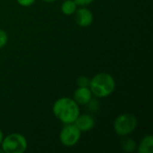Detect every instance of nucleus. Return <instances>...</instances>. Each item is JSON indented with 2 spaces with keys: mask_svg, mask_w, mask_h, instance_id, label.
<instances>
[{
  "mask_svg": "<svg viewBox=\"0 0 153 153\" xmlns=\"http://www.w3.org/2000/svg\"><path fill=\"white\" fill-rule=\"evenodd\" d=\"M55 117L64 125L73 124L80 115L79 105L73 98L62 97L56 100L52 108Z\"/></svg>",
  "mask_w": 153,
  "mask_h": 153,
  "instance_id": "1",
  "label": "nucleus"
},
{
  "mask_svg": "<svg viewBox=\"0 0 153 153\" xmlns=\"http://www.w3.org/2000/svg\"><path fill=\"white\" fill-rule=\"evenodd\" d=\"M89 88L93 96L97 98H107L115 91L116 81L108 73H99L91 79Z\"/></svg>",
  "mask_w": 153,
  "mask_h": 153,
  "instance_id": "2",
  "label": "nucleus"
},
{
  "mask_svg": "<svg viewBox=\"0 0 153 153\" xmlns=\"http://www.w3.org/2000/svg\"><path fill=\"white\" fill-rule=\"evenodd\" d=\"M138 126L137 117L131 113H124L117 117L114 121V131L115 133L122 137L128 136L131 134Z\"/></svg>",
  "mask_w": 153,
  "mask_h": 153,
  "instance_id": "3",
  "label": "nucleus"
},
{
  "mask_svg": "<svg viewBox=\"0 0 153 153\" xmlns=\"http://www.w3.org/2000/svg\"><path fill=\"white\" fill-rule=\"evenodd\" d=\"M0 145L4 153H23L28 148L26 138L18 133H12L4 137Z\"/></svg>",
  "mask_w": 153,
  "mask_h": 153,
  "instance_id": "4",
  "label": "nucleus"
},
{
  "mask_svg": "<svg viewBox=\"0 0 153 153\" xmlns=\"http://www.w3.org/2000/svg\"><path fill=\"white\" fill-rule=\"evenodd\" d=\"M81 136L82 132L74 123L65 124L59 134V140L64 146L73 147L79 143Z\"/></svg>",
  "mask_w": 153,
  "mask_h": 153,
  "instance_id": "5",
  "label": "nucleus"
},
{
  "mask_svg": "<svg viewBox=\"0 0 153 153\" xmlns=\"http://www.w3.org/2000/svg\"><path fill=\"white\" fill-rule=\"evenodd\" d=\"M74 14L75 22L80 27L86 28L91 26L93 22V13L86 6H80V8H77Z\"/></svg>",
  "mask_w": 153,
  "mask_h": 153,
  "instance_id": "6",
  "label": "nucleus"
},
{
  "mask_svg": "<svg viewBox=\"0 0 153 153\" xmlns=\"http://www.w3.org/2000/svg\"><path fill=\"white\" fill-rule=\"evenodd\" d=\"M92 96L89 87H78L74 92L73 99L79 106H83L91 101Z\"/></svg>",
  "mask_w": 153,
  "mask_h": 153,
  "instance_id": "7",
  "label": "nucleus"
},
{
  "mask_svg": "<svg viewBox=\"0 0 153 153\" xmlns=\"http://www.w3.org/2000/svg\"><path fill=\"white\" fill-rule=\"evenodd\" d=\"M74 124L78 127V129L82 133L89 132L95 126V120L91 115H88V114L81 115L80 114Z\"/></svg>",
  "mask_w": 153,
  "mask_h": 153,
  "instance_id": "8",
  "label": "nucleus"
},
{
  "mask_svg": "<svg viewBox=\"0 0 153 153\" xmlns=\"http://www.w3.org/2000/svg\"><path fill=\"white\" fill-rule=\"evenodd\" d=\"M139 153L153 152V136L152 134L145 135L140 142L138 148H136Z\"/></svg>",
  "mask_w": 153,
  "mask_h": 153,
  "instance_id": "9",
  "label": "nucleus"
},
{
  "mask_svg": "<svg viewBox=\"0 0 153 153\" xmlns=\"http://www.w3.org/2000/svg\"><path fill=\"white\" fill-rule=\"evenodd\" d=\"M77 8L78 5L74 0H65L61 4V11L65 15H73Z\"/></svg>",
  "mask_w": 153,
  "mask_h": 153,
  "instance_id": "10",
  "label": "nucleus"
},
{
  "mask_svg": "<svg viewBox=\"0 0 153 153\" xmlns=\"http://www.w3.org/2000/svg\"><path fill=\"white\" fill-rule=\"evenodd\" d=\"M120 146H121V149L125 152L131 153L134 152L136 148H137V143L133 139V138H130V137H126L125 139H123L121 141V143H120Z\"/></svg>",
  "mask_w": 153,
  "mask_h": 153,
  "instance_id": "11",
  "label": "nucleus"
},
{
  "mask_svg": "<svg viewBox=\"0 0 153 153\" xmlns=\"http://www.w3.org/2000/svg\"><path fill=\"white\" fill-rule=\"evenodd\" d=\"M91 79L87 76H80L76 80V84L78 87H89Z\"/></svg>",
  "mask_w": 153,
  "mask_h": 153,
  "instance_id": "12",
  "label": "nucleus"
},
{
  "mask_svg": "<svg viewBox=\"0 0 153 153\" xmlns=\"http://www.w3.org/2000/svg\"><path fill=\"white\" fill-rule=\"evenodd\" d=\"M7 41H8L7 33L4 30H1L0 29V49L6 45Z\"/></svg>",
  "mask_w": 153,
  "mask_h": 153,
  "instance_id": "13",
  "label": "nucleus"
},
{
  "mask_svg": "<svg viewBox=\"0 0 153 153\" xmlns=\"http://www.w3.org/2000/svg\"><path fill=\"white\" fill-rule=\"evenodd\" d=\"M16 1L22 6H23V7H29V6L32 5L35 3L36 0H16Z\"/></svg>",
  "mask_w": 153,
  "mask_h": 153,
  "instance_id": "14",
  "label": "nucleus"
},
{
  "mask_svg": "<svg viewBox=\"0 0 153 153\" xmlns=\"http://www.w3.org/2000/svg\"><path fill=\"white\" fill-rule=\"evenodd\" d=\"M78 6H88L90 5L94 0H74Z\"/></svg>",
  "mask_w": 153,
  "mask_h": 153,
  "instance_id": "15",
  "label": "nucleus"
},
{
  "mask_svg": "<svg viewBox=\"0 0 153 153\" xmlns=\"http://www.w3.org/2000/svg\"><path fill=\"white\" fill-rule=\"evenodd\" d=\"M4 134H3V132L0 130V144H1V143H2V141H3V139H4Z\"/></svg>",
  "mask_w": 153,
  "mask_h": 153,
  "instance_id": "16",
  "label": "nucleus"
},
{
  "mask_svg": "<svg viewBox=\"0 0 153 153\" xmlns=\"http://www.w3.org/2000/svg\"><path fill=\"white\" fill-rule=\"evenodd\" d=\"M42 1H44V2H46V3H53V2H55V1H56V0H42Z\"/></svg>",
  "mask_w": 153,
  "mask_h": 153,
  "instance_id": "17",
  "label": "nucleus"
},
{
  "mask_svg": "<svg viewBox=\"0 0 153 153\" xmlns=\"http://www.w3.org/2000/svg\"><path fill=\"white\" fill-rule=\"evenodd\" d=\"M3 152H3V150L1 149V150H0V153H3Z\"/></svg>",
  "mask_w": 153,
  "mask_h": 153,
  "instance_id": "18",
  "label": "nucleus"
}]
</instances>
